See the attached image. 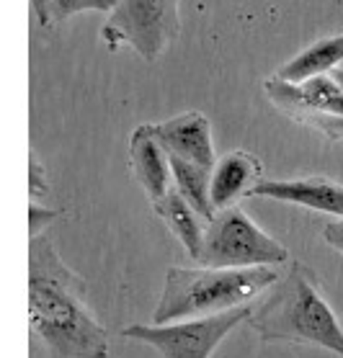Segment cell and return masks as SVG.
Instances as JSON below:
<instances>
[{
	"label": "cell",
	"mask_w": 343,
	"mask_h": 358,
	"mask_svg": "<svg viewBox=\"0 0 343 358\" xmlns=\"http://www.w3.org/2000/svg\"><path fill=\"white\" fill-rule=\"evenodd\" d=\"M279 266H253V268H178L165 273L160 301L153 312V322H178L227 312L258 299L266 289L276 284Z\"/></svg>",
	"instance_id": "cell-3"
},
{
	"label": "cell",
	"mask_w": 343,
	"mask_h": 358,
	"mask_svg": "<svg viewBox=\"0 0 343 358\" xmlns=\"http://www.w3.org/2000/svg\"><path fill=\"white\" fill-rule=\"evenodd\" d=\"M130 165L139 188L155 203L173 188L171 157L155 137L153 124H139L130 137Z\"/></svg>",
	"instance_id": "cell-9"
},
{
	"label": "cell",
	"mask_w": 343,
	"mask_h": 358,
	"mask_svg": "<svg viewBox=\"0 0 343 358\" xmlns=\"http://www.w3.org/2000/svg\"><path fill=\"white\" fill-rule=\"evenodd\" d=\"M119 0H52V13H55V24L67 21L75 13H85V10H104L111 13Z\"/></svg>",
	"instance_id": "cell-16"
},
{
	"label": "cell",
	"mask_w": 343,
	"mask_h": 358,
	"mask_svg": "<svg viewBox=\"0 0 343 358\" xmlns=\"http://www.w3.org/2000/svg\"><path fill=\"white\" fill-rule=\"evenodd\" d=\"M85 289L49 237L29 240V327L52 358L108 356V333L90 315Z\"/></svg>",
	"instance_id": "cell-1"
},
{
	"label": "cell",
	"mask_w": 343,
	"mask_h": 358,
	"mask_svg": "<svg viewBox=\"0 0 343 358\" xmlns=\"http://www.w3.org/2000/svg\"><path fill=\"white\" fill-rule=\"evenodd\" d=\"M248 196H261L271 201L294 203L302 209H315L333 217H343V186L328 178H300V180H261L251 188Z\"/></svg>",
	"instance_id": "cell-10"
},
{
	"label": "cell",
	"mask_w": 343,
	"mask_h": 358,
	"mask_svg": "<svg viewBox=\"0 0 343 358\" xmlns=\"http://www.w3.org/2000/svg\"><path fill=\"white\" fill-rule=\"evenodd\" d=\"M62 212L59 209H49V206H39V203H29V235L39 237L44 235V229L55 220H59Z\"/></svg>",
	"instance_id": "cell-17"
},
{
	"label": "cell",
	"mask_w": 343,
	"mask_h": 358,
	"mask_svg": "<svg viewBox=\"0 0 343 358\" xmlns=\"http://www.w3.org/2000/svg\"><path fill=\"white\" fill-rule=\"evenodd\" d=\"M341 62H343V34H338V36H328V39L315 41L312 47H307L297 57L284 62L276 70V78H281L286 83H302V80H310V78H318V75L333 73Z\"/></svg>",
	"instance_id": "cell-13"
},
{
	"label": "cell",
	"mask_w": 343,
	"mask_h": 358,
	"mask_svg": "<svg viewBox=\"0 0 343 358\" xmlns=\"http://www.w3.org/2000/svg\"><path fill=\"white\" fill-rule=\"evenodd\" d=\"M248 322L266 343H312L343 358V327L302 263H292L284 278L251 304Z\"/></svg>",
	"instance_id": "cell-2"
},
{
	"label": "cell",
	"mask_w": 343,
	"mask_h": 358,
	"mask_svg": "<svg viewBox=\"0 0 343 358\" xmlns=\"http://www.w3.org/2000/svg\"><path fill=\"white\" fill-rule=\"evenodd\" d=\"M248 317H251V304H243L227 312L165 322V325H130L122 330V335L130 341L153 345L163 358H209L217 345Z\"/></svg>",
	"instance_id": "cell-6"
},
{
	"label": "cell",
	"mask_w": 343,
	"mask_h": 358,
	"mask_svg": "<svg viewBox=\"0 0 343 358\" xmlns=\"http://www.w3.org/2000/svg\"><path fill=\"white\" fill-rule=\"evenodd\" d=\"M29 194H31V199H39V196L49 194L47 176H44V168H41L39 157H36L34 150L29 152Z\"/></svg>",
	"instance_id": "cell-18"
},
{
	"label": "cell",
	"mask_w": 343,
	"mask_h": 358,
	"mask_svg": "<svg viewBox=\"0 0 343 358\" xmlns=\"http://www.w3.org/2000/svg\"><path fill=\"white\" fill-rule=\"evenodd\" d=\"M263 88L286 116L300 111H320V114H343V88L333 75H318L302 83H286L281 78H266Z\"/></svg>",
	"instance_id": "cell-8"
},
{
	"label": "cell",
	"mask_w": 343,
	"mask_h": 358,
	"mask_svg": "<svg viewBox=\"0 0 343 358\" xmlns=\"http://www.w3.org/2000/svg\"><path fill=\"white\" fill-rule=\"evenodd\" d=\"M323 237H326V243L330 245V248H335V250L343 255V217L328 222L326 229H323Z\"/></svg>",
	"instance_id": "cell-19"
},
{
	"label": "cell",
	"mask_w": 343,
	"mask_h": 358,
	"mask_svg": "<svg viewBox=\"0 0 343 358\" xmlns=\"http://www.w3.org/2000/svg\"><path fill=\"white\" fill-rule=\"evenodd\" d=\"M155 137L165 147L168 155H176L181 160L199 165L212 173L217 165L212 145V122L199 111H186L168 119V122L153 124Z\"/></svg>",
	"instance_id": "cell-7"
},
{
	"label": "cell",
	"mask_w": 343,
	"mask_h": 358,
	"mask_svg": "<svg viewBox=\"0 0 343 358\" xmlns=\"http://www.w3.org/2000/svg\"><path fill=\"white\" fill-rule=\"evenodd\" d=\"M153 206H155L158 217L171 227V232L178 237L181 245L186 248V252L196 261V258H199V250H202V243H204L206 224H209V222L178 194L176 186H173L160 201L153 203Z\"/></svg>",
	"instance_id": "cell-12"
},
{
	"label": "cell",
	"mask_w": 343,
	"mask_h": 358,
	"mask_svg": "<svg viewBox=\"0 0 343 358\" xmlns=\"http://www.w3.org/2000/svg\"><path fill=\"white\" fill-rule=\"evenodd\" d=\"M168 157H171L173 186L178 188V194L183 196L206 222L214 220L217 209H214L212 196H209V178H212V173L204 171V168H199V165H194V163H188V160H181V157H176V155H168Z\"/></svg>",
	"instance_id": "cell-14"
},
{
	"label": "cell",
	"mask_w": 343,
	"mask_h": 358,
	"mask_svg": "<svg viewBox=\"0 0 343 358\" xmlns=\"http://www.w3.org/2000/svg\"><path fill=\"white\" fill-rule=\"evenodd\" d=\"M258 176H261V163L251 152L237 150L220 157L209 178V196H212L214 209L220 212V209L235 206L240 196L251 194V188L261 183Z\"/></svg>",
	"instance_id": "cell-11"
},
{
	"label": "cell",
	"mask_w": 343,
	"mask_h": 358,
	"mask_svg": "<svg viewBox=\"0 0 343 358\" xmlns=\"http://www.w3.org/2000/svg\"><path fill=\"white\" fill-rule=\"evenodd\" d=\"M328 75H333L335 83H338V85H341V88H343V67H335L333 73H328Z\"/></svg>",
	"instance_id": "cell-21"
},
{
	"label": "cell",
	"mask_w": 343,
	"mask_h": 358,
	"mask_svg": "<svg viewBox=\"0 0 343 358\" xmlns=\"http://www.w3.org/2000/svg\"><path fill=\"white\" fill-rule=\"evenodd\" d=\"M178 0H119L101 26V41L111 52L132 47L145 62H155L178 39Z\"/></svg>",
	"instance_id": "cell-5"
},
{
	"label": "cell",
	"mask_w": 343,
	"mask_h": 358,
	"mask_svg": "<svg viewBox=\"0 0 343 358\" xmlns=\"http://www.w3.org/2000/svg\"><path fill=\"white\" fill-rule=\"evenodd\" d=\"M196 263L212 268L284 266L289 263V252L284 245L266 235L240 206H227L209 220Z\"/></svg>",
	"instance_id": "cell-4"
},
{
	"label": "cell",
	"mask_w": 343,
	"mask_h": 358,
	"mask_svg": "<svg viewBox=\"0 0 343 358\" xmlns=\"http://www.w3.org/2000/svg\"><path fill=\"white\" fill-rule=\"evenodd\" d=\"M294 122L304 124L310 129L320 131L323 137L330 142H341L343 139V114H320V111H300L292 116Z\"/></svg>",
	"instance_id": "cell-15"
},
{
	"label": "cell",
	"mask_w": 343,
	"mask_h": 358,
	"mask_svg": "<svg viewBox=\"0 0 343 358\" xmlns=\"http://www.w3.org/2000/svg\"><path fill=\"white\" fill-rule=\"evenodd\" d=\"M31 3V13L36 16L41 29H49L55 24V13H52V0H29Z\"/></svg>",
	"instance_id": "cell-20"
}]
</instances>
